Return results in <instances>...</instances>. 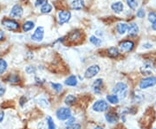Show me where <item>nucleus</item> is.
I'll list each match as a JSON object with an SVG mask.
<instances>
[{
	"instance_id": "obj_1",
	"label": "nucleus",
	"mask_w": 156,
	"mask_h": 129,
	"mask_svg": "<svg viewBox=\"0 0 156 129\" xmlns=\"http://www.w3.org/2000/svg\"><path fill=\"white\" fill-rule=\"evenodd\" d=\"M112 93L116 95L121 100H125L129 93V85L125 82H117L112 88Z\"/></svg>"
},
{
	"instance_id": "obj_2",
	"label": "nucleus",
	"mask_w": 156,
	"mask_h": 129,
	"mask_svg": "<svg viewBox=\"0 0 156 129\" xmlns=\"http://www.w3.org/2000/svg\"><path fill=\"white\" fill-rule=\"evenodd\" d=\"M91 108H92V111H94L95 113H105L110 109V107L105 99H98L92 104Z\"/></svg>"
},
{
	"instance_id": "obj_3",
	"label": "nucleus",
	"mask_w": 156,
	"mask_h": 129,
	"mask_svg": "<svg viewBox=\"0 0 156 129\" xmlns=\"http://www.w3.org/2000/svg\"><path fill=\"white\" fill-rule=\"evenodd\" d=\"M55 115H56V118L59 121H66L71 116H73L71 108L67 106L58 108L55 112Z\"/></svg>"
},
{
	"instance_id": "obj_4",
	"label": "nucleus",
	"mask_w": 156,
	"mask_h": 129,
	"mask_svg": "<svg viewBox=\"0 0 156 129\" xmlns=\"http://www.w3.org/2000/svg\"><path fill=\"white\" fill-rule=\"evenodd\" d=\"M104 119L109 125H116L120 121V113L110 108L104 113Z\"/></svg>"
},
{
	"instance_id": "obj_5",
	"label": "nucleus",
	"mask_w": 156,
	"mask_h": 129,
	"mask_svg": "<svg viewBox=\"0 0 156 129\" xmlns=\"http://www.w3.org/2000/svg\"><path fill=\"white\" fill-rule=\"evenodd\" d=\"M156 85L155 76H147L142 78L139 82V87L140 90H145L147 88L153 87Z\"/></svg>"
},
{
	"instance_id": "obj_6",
	"label": "nucleus",
	"mask_w": 156,
	"mask_h": 129,
	"mask_svg": "<svg viewBox=\"0 0 156 129\" xmlns=\"http://www.w3.org/2000/svg\"><path fill=\"white\" fill-rule=\"evenodd\" d=\"M101 71V68L98 64H92L88 66L84 71V78L86 79H92L95 78Z\"/></svg>"
},
{
	"instance_id": "obj_7",
	"label": "nucleus",
	"mask_w": 156,
	"mask_h": 129,
	"mask_svg": "<svg viewBox=\"0 0 156 129\" xmlns=\"http://www.w3.org/2000/svg\"><path fill=\"white\" fill-rule=\"evenodd\" d=\"M103 78H96L95 80L93 81V82H92V84H91L92 92H93L95 95H102L103 90Z\"/></svg>"
},
{
	"instance_id": "obj_8",
	"label": "nucleus",
	"mask_w": 156,
	"mask_h": 129,
	"mask_svg": "<svg viewBox=\"0 0 156 129\" xmlns=\"http://www.w3.org/2000/svg\"><path fill=\"white\" fill-rule=\"evenodd\" d=\"M121 53H129L134 49V43L132 40H122L118 47Z\"/></svg>"
},
{
	"instance_id": "obj_9",
	"label": "nucleus",
	"mask_w": 156,
	"mask_h": 129,
	"mask_svg": "<svg viewBox=\"0 0 156 129\" xmlns=\"http://www.w3.org/2000/svg\"><path fill=\"white\" fill-rule=\"evenodd\" d=\"M2 25L9 30H17L19 29V24L14 19L4 18L2 21Z\"/></svg>"
},
{
	"instance_id": "obj_10",
	"label": "nucleus",
	"mask_w": 156,
	"mask_h": 129,
	"mask_svg": "<svg viewBox=\"0 0 156 129\" xmlns=\"http://www.w3.org/2000/svg\"><path fill=\"white\" fill-rule=\"evenodd\" d=\"M71 17V13L68 10H61L57 14V20H58V24L60 25H62L66 23H68L70 20Z\"/></svg>"
},
{
	"instance_id": "obj_11",
	"label": "nucleus",
	"mask_w": 156,
	"mask_h": 129,
	"mask_svg": "<svg viewBox=\"0 0 156 129\" xmlns=\"http://www.w3.org/2000/svg\"><path fill=\"white\" fill-rule=\"evenodd\" d=\"M4 82L10 83V84H12V85H17L22 81H21V77L19 75H17L16 73H10L4 78Z\"/></svg>"
},
{
	"instance_id": "obj_12",
	"label": "nucleus",
	"mask_w": 156,
	"mask_h": 129,
	"mask_svg": "<svg viewBox=\"0 0 156 129\" xmlns=\"http://www.w3.org/2000/svg\"><path fill=\"white\" fill-rule=\"evenodd\" d=\"M43 36H44V29L42 26H39L35 30L34 33L31 36V40L38 43L43 40Z\"/></svg>"
},
{
	"instance_id": "obj_13",
	"label": "nucleus",
	"mask_w": 156,
	"mask_h": 129,
	"mask_svg": "<svg viewBox=\"0 0 156 129\" xmlns=\"http://www.w3.org/2000/svg\"><path fill=\"white\" fill-rule=\"evenodd\" d=\"M82 39V32L79 30H75L71 31L68 36V41L69 43H77Z\"/></svg>"
},
{
	"instance_id": "obj_14",
	"label": "nucleus",
	"mask_w": 156,
	"mask_h": 129,
	"mask_svg": "<svg viewBox=\"0 0 156 129\" xmlns=\"http://www.w3.org/2000/svg\"><path fill=\"white\" fill-rule=\"evenodd\" d=\"M145 99V95L140 90H134L131 94V100L134 103H140Z\"/></svg>"
},
{
	"instance_id": "obj_15",
	"label": "nucleus",
	"mask_w": 156,
	"mask_h": 129,
	"mask_svg": "<svg viewBox=\"0 0 156 129\" xmlns=\"http://www.w3.org/2000/svg\"><path fill=\"white\" fill-rule=\"evenodd\" d=\"M79 80L78 77L75 75H70L69 76L65 79L64 81V85L67 87H75L78 85Z\"/></svg>"
},
{
	"instance_id": "obj_16",
	"label": "nucleus",
	"mask_w": 156,
	"mask_h": 129,
	"mask_svg": "<svg viewBox=\"0 0 156 129\" xmlns=\"http://www.w3.org/2000/svg\"><path fill=\"white\" fill-rule=\"evenodd\" d=\"M63 102L67 107H72L77 102V97L73 94H68L65 95L63 99Z\"/></svg>"
},
{
	"instance_id": "obj_17",
	"label": "nucleus",
	"mask_w": 156,
	"mask_h": 129,
	"mask_svg": "<svg viewBox=\"0 0 156 129\" xmlns=\"http://www.w3.org/2000/svg\"><path fill=\"white\" fill-rule=\"evenodd\" d=\"M105 100L108 102V103L109 104V105H112V106H117L121 102V99L117 95L113 94V93L106 95Z\"/></svg>"
},
{
	"instance_id": "obj_18",
	"label": "nucleus",
	"mask_w": 156,
	"mask_h": 129,
	"mask_svg": "<svg viewBox=\"0 0 156 129\" xmlns=\"http://www.w3.org/2000/svg\"><path fill=\"white\" fill-rule=\"evenodd\" d=\"M106 53H107V56L109 58H111V59H116V58H118L119 56H120V54H121L119 49L116 48V47H110V48H108L107 50Z\"/></svg>"
},
{
	"instance_id": "obj_19",
	"label": "nucleus",
	"mask_w": 156,
	"mask_h": 129,
	"mask_svg": "<svg viewBox=\"0 0 156 129\" xmlns=\"http://www.w3.org/2000/svg\"><path fill=\"white\" fill-rule=\"evenodd\" d=\"M23 15V8L19 4H15L10 11V16L12 17H20Z\"/></svg>"
},
{
	"instance_id": "obj_20",
	"label": "nucleus",
	"mask_w": 156,
	"mask_h": 129,
	"mask_svg": "<svg viewBox=\"0 0 156 129\" xmlns=\"http://www.w3.org/2000/svg\"><path fill=\"white\" fill-rule=\"evenodd\" d=\"M50 86L52 88V90L56 94V95H60L61 93L63 91V86L62 84H61L59 82H50Z\"/></svg>"
},
{
	"instance_id": "obj_21",
	"label": "nucleus",
	"mask_w": 156,
	"mask_h": 129,
	"mask_svg": "<svg viewBox=\"0 0 156 129\" xmlns=\"http://www.w3.org/2000/svg\"><path fill=\"white\" fill-rule=\"evenodd\" d=\"M139 32V27L135 23H132L129 25V30H128V33L129 36H137Z\"/></svg>"
},
{
	"instance_id": "obj_22",
	"label": "nucleus",
	"mask_w": 156,
	"mask_h": 129,
	"mask_svg": "<svg viewBox=\"0 0 156 129\" xmlns=\"http://www.w3.org/2000/svg\"><path fill=\"white\" fill-rule=\"evenodd\" d=\"M129 30V24H127L126 23H119L116 25V30L120 35L126 34V32H128Z\"/></svg>"
},
{
	"instance_id": "obj_23",
	"label": "nucleus",
	"mask_w": 156,
	"mask_h": 129,
	"mask_svg": "<svg viewBox=\"0 0 156 129\" xmlns=\"http://www.w3.org/2000/svg\"><path fill=\"white\" fill-rule=\"evenodd\" d=\"M84 6H85V4H84L83 0H74L71 3V8L73 10H79L84 8Z\"/></svg>"
},
{
	"instance_id": "obj_24",
	"label": "nucleus",
	"mask_w": 156,
	"mask_h": 129,
	"mask_svg": "<svg viewBox=\"0 0 156 129\" xmlns=\"http://www.w3.org/2000/svg\"><path fill=\"white\" fill-rule=\"evenodd\" d=\"M45 122H46L47 129H56V125L54 121V119L51 115H47L45 117Z\"/></svg>"
},
{
	"instance_id": "obj_25",
	"label": "nucleus",
	"mask_w": 156,
	"mask_h": 129,
	"mask_svg": "<svg viewBox=\"0 0 156 129\" xmlns=\"http://www.w3.org/2000/svg\"><path fill=\"white\" fill-rule=\"evenodd\" d=\"M111 9L115 13H121L124 9V5L121 2H115L111 5Z\"/></svg>"
},
{
	"instance_id": "obj_26",
	"label": "nucleus",
	"mask_w": 156,
	"mask_h": 129,
	"mask_svg": "<svg viewBox=\"0 0 156 129\" xmlns=\"http://www.w3.org/2000/svg\"><path fill=\"white\" fill-rule=\"evenodd\" d=\"M37 103H38V105H39L41 108H49V107L51 106L50 101H49L47 98H45V97H41V98H39V99L37 100Z\"/></svg>"
},
{
	"instance_id": "obj_27",
	"label": "nucleus",
	"mask_w": 156,
	"mask_h": 129,
	"mask_svg": "<svg viewBox=\"0 0 156 129\" xmlns=\"http://www.w3.org/2000/svg\"><path fill=\"white\" fill-rule=\"evenodd\" d=\"M7 69H8L7 62L3 58H0V76H3L6 72Z\"/></svg>"
},
{
	"instance_id": "obj_28",
	"label": "nucleus",
	"mask_w": 156,
	"mask_h": 129,
	"mask_svg": "<svg viewBox=\"0 0 156 129\" xmlns=\"http://www.w3.org/2000/svg\"><path fill=\"white\" fill-rule=\"evenodd\" d=\"M34 27H35V24L32 22V21H26L25 23L23 24L22 29H23V30H24L25 32H28V31L31 30Z\"/></svg>"
},
{
	"instance_id": "obj_29",
	"label": "nucleus",
	"mask_w": 156,
	"mask_h": 129,
	"mask_svg": "<svg viewBox=\"0 0 156 129\" xmlns=\"http://www.w3.org/2000/svg\"><path fill=\"white\" fill-rule=\"evenodd\" d=\"M89 42L92 43L93 45L96 46V47L101 46L102 43H103L102 39H100L99 37H97V36H91L89 37Z\"/></svg>"
},
{
	"instance_id": "obj_30",
	"label": "nucleus",
	"mask_w": 156,
	"mask_h": 129,
	"mask_svg": "<svg viewBox=\"0 0 156 129\" xmlns=\"http://www.w3.org/2000/svg\"><path fill=\"white\" fill-rule=\"evenodd\" d=\"M35 85L37 87H43L46 83V80L43 78L39 77V76H35L34 78Z\"/></svg>"
},
{
	"instance_id": "obj_31",
	"label": "nucleus",
	"mask_w": 156,
	"mask_h": 129,
	"mask_svg": "<svg viewBox=\"0 0 156 129\" xmlns=\"http://www.w3.org/2000/svg\"><path fill=\"white\" fill-rule=\"evenodd\" d=\"M52 10V5L50 4H43V6L41 7V12L43 14H47V13H50Z\"/></svg>"
},
{
	"instance_id": "obj_32",
	"label": "nucleus",
	"mask_w": 156,
	"mask_h": 129,
	"mask_svg": "<svg viewBox=\"0 0 156 129\" xmlns=\"http://www.w3.org/2000/svg\"><path fill=\"white\" fill-rule=\"evenodd\" d=\"M37 69L35 66L32 65H29V66H26L25 67V72L28 75H35L36 73Z\"/></svg>"
},
{
	"instance_id": "obj_33",
	"label": "nucleus",
	"mask_w": 156,
	"mask_h": 129,
	"mask_svg": "<svg viewBox=\"0 0 156 129\" xmlns=\"http://www.w3.org/2000/svg\"><path fill=\"white\" fill-rule=\"evenodd\" d=\"M77 122V119L76 117L74 116H71L69 119H68L66 121H64V127H69V126H71L73 124H75Z\"/></svg>"
},
{
	"instance_id": "obj_34",
	"label": "nucleus",
	"mask_w": 156,
	"mask_h": 129,
	"mask_svg": "<svg viewBox=\"0 0 156 129\" xmlns=\"http://www.w3.org/2000/svg\"><path fill=\"white\" fill-rule=\"evenodd\" d=\"M127 4L129 6V8L132 9V10H135L137 5H138L136 0H127Z\"/></svg>"
},
{
	"instance_id": "obj_35",
	"label": "nucleus",
	"mask_w": 156,
	"mask_h": 129,
	"mask_svg": "<svg viewBox=\"0 0 156 129\" xmlns=\"http://www.w3.org/2000/svg\"><path fill=\"white\" fill-rule=\"evenodd\" d=\"M27 102H28V97H27L26 95H22V96L19 98V106L23 108V107L27 103Z\"/></svg>"
},
{
	"instance_id": "obj_36",
	"label": "nucleus",
	"mask_w": 156,
	"mask_h": 129,
	"mask_svg": "<svg viewBox=\"0 0 156 129\" xmlns=\"http://www.w3.org/2000/svg\"><path fill=\"white\" fill-rule=\"evenodd\" d=\"M63 129H82V125L80 123H77L76 122L75 124L71 125V126H69V127H64Z\"/></svg>"
},
{
	"instance_id": "obj_37",
	"label": "nucleus",
	"mask_w": 156,
	"mask_h": 129,
	"mask_svg": "<svg viewBox=\"0 0 156 129\" xmlns=\"http://www.w3.org/2000/svg\"><path fill=\"white\" fill-rule=\"evenodd\" d=\"M148 21L152 24H154L156 21V14L155 12H149L148 13Z\"/></svg>"
},
{
	"instance_id": "obj_38",
	"label": "nucleus",
	"mask_w": 156,
	"mask_h": 129,
	"mask_svg": "<svg viewBox=\"0 0 156 129\" xmlns=\"http://www.w3.org/2000/svg\"><path fill=\"white\" fill-rule=\"evenodd\" d=\"M145 10L143 8H140L138 10H137V13H136V15H137V17L139 18H143V17H145Z\"/></svg>"
},
{
	"instance_id": "obj_39",
	"label": "nucleus",
	"mask_w": 156,
	"mask_h": 129,
	"mask_svg": "<svg viewBox=\"0 0 156 129\" xmlns=\"http://www.w3.org/2000/svg\"><path fill=\"white\" fill-rule=\"evenodd\" d=\"M5 93H6V87L4 84L0 83V98L5 95Z\"/></svg>"
},
{
	"instance_id": "obj_40",
	"label": "nucleus",
	"mask_w": 156,
	"mask_h": 129,
	"mask_svg": "<svg viewBox=\"0 0 156 129\" xmlns=\"http://www.w3.org/2000/svg\"><path fill=\"white\" fill-rule=\"evenodd\" d=\"M47 4V0H36L35 3V6L38 7V6H43V4Z\"/></svg>"
},
{
	"instance_id": "obj_41",
	"label": "nucleus",
	"mask_w": 156,
	"mask_h": 129,
	"mask_svg": "<svg viewBox=\"0 0 156 129\" xmlns=\"http://www.w3.org/2000/svg\"><path fill=\"white\" fill-rule=\"evenodd\" d=\"M4 39V32L0 30V42Z\"/></svg>"
},
{
	"instance_id": "obj_42",
	"label": "nucleus",
	"mask_w": 156,
	"mask_h": 129,
	"mask_svg": "<svg viewBox=\"0 0 156 129\" xmlns=\"http://www.w3.org/2000/svg\"><path fill=\"white\" fill-rule=\"evenodd\" d=\"M143 48H145V49H151L152 48V44H150V43H144L143 44Z\"/></svg>"
},
{
	"instance_id": "obj_43",
	"label": "nucleus",
	"mask_w": 156,
	"mask_h": 129,
	"mask_svg": "<svg viewBox=\"0 0 156 129\" xmlns=\"http://www.w3.org/2000/svg\"><path fill=\"white\" fill-rule=\"evenodd\" d=\"M4 113L0 112V123L4 121Z\"/></svg>"
},
{
	"instance_id": "obj_44",
	"label": "nucleus",
	"mask_w": 156,
	"mask_h": 129,
	"mask_svg": "<svg viewBox=\"0 0 156 129\" xmlns=\"http://www.w3.org/2000/svg\"><path fill=\"white\" fill-rule=\"evenodd\" d=\"M92 129H105V128H104L103 127H102V126H95Z\"/></svg>"
},
{
	"instance_id": "obj_45",
	"label": "nucleus",
	"mask_w": 156,
	"mask_h": 129,
	"mask_svg": "<svg viewBox=\"0 0 156 129\" xmlns=\"http://www.w3.org/2000/svg\"><path fill=\"white\" fill-rule=\"evenodd\" d=\"M152 28H153V30H155V31H156V21L155 22V23H154V24H153V25H152Z\"/></svg>"
},
{
	"instance_id": "obj_46",
	"label": "nucleus",
	"mask_w": 156,
	"mask_h": 129,
	"mask_svg": "<svg viewBox=\"0 0 156 129\" xmlns=\"http://www.w3.org/2000/svg\"><path fill=\"white\" fill-rule=\"evenodd\" d=\"M120 129H123V128H120Z\"/></svg>"
},
{
	"instance_id": "obj_47",
	"label": "nucleus",
	"mask_w": 156,
	"mask_h": 129,
	"mask_svg": "<svg viewBox=\"0 0 156 129\" xmlns=\"http://www.w3.org/2000/svg\"><path fill=\"white\" fill-rule=\"evenodd\" d=\"M154 129H156V128H154Z\"/></svg>"
}]
</instances>
